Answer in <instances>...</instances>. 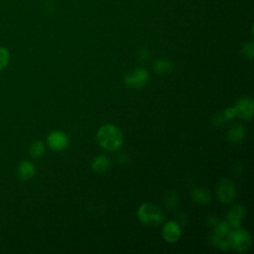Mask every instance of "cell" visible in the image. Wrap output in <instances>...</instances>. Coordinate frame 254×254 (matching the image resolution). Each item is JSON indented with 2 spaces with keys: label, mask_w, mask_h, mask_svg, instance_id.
<instances>
[{
  "label": "cell",
  "mask_w": 254,
  "mask_h": 254,
  "mask_svg": "<svg viewBox=\"0 0 254 254\" xmlns=\"http://www.w3.org/2000/svg\"><path fill=\"white\" fill-rule=\"evenodd\" d=\"M96 138L100 147L107 151L117 150L123 142L121 130L112 124L102 125L97 130Z\"/></svg>",
  "instance_id": "1"
},
{
  "label": "cell",
  "mask_w": 254,
  "mask_h": 254,
  "mask_svg": "<svg viewBox=\"0 0 254 254\" xmlns=\"http://www.w3.org/2000/svg\"><path fill=\"white\" fill-rule=\"evenodd\" d=\"M139 220L147 226H158L164 219V212L154 203L145 202L140 205L137 211Z\"/></svg>",
  "instance_id": "2"
},
{
  "label": "cell",
  "mask_w": 254,
  "mask_h": 254,
  "mask_svg": "<svg viewBox=\"0 0 254 254\" xmlns=\"http://www.w3.org/2000/svg\"><path fill=\"white\" fill-rule=\"evenodd\" d=\"M252 244L250 233L242 228H234L229 234V247L237 252H246Z\"/></svg>",
  "instance_id": "3"
},
{
  "label": "cell",
  "mask_w": 254,
  "mask_h": 254,
  "mask_svg": "<svg viewBox=\"0 0 254 254\" xmlns=\"http://www.w3.org/2000/svg\"><path fill=\"white\" fill-rule=\"evenodd\" d=\"M230 226L226 222H217L214 226V233L212 241L214 246L221 250H227L229 248V234Z\"/></svg>",
  "instance_id": "4"
},
{
  "label": "cell",
  "mask_w": 254,
  "mask_h": 254,
  "mask_svg": "<svg viewBox=\"0 0 254 254\" xmlns=\"http://www.w3.org/2000/svg\"><path fill=\"white\" fill-rule=\"evenodd\" d=\"M149 79V72L143 67H137L124 76V83L129 88H140L144 86Z\"/></svg>",
  "instance_id": "5"
},
{
  "label": "cell",
  "mask_w": 254,
  "mask_h": 254,
  "mask_svg": "<svg viewBox=\"0 0 254 254\" xmlns=\"http://www.w3.org/2000/svg\"><path fill=\"white\" fill-rule=\"evenodd\" d=\"M236 111V117H239L243 120H249L253 116L254 112V103L250 97H241L234 106Z\"/></svg>",
  "instance_id": "6"
},
{
  "label": "cell",
  "mask_w": 254,
  "mask_h": 254,
  "mask_svg": "<svg viewBox=\"0 0 254 254\" xmlns=\"http://www.w3.org/2000/svg\"><path fill=\"white\" fill-rule=\"evenodd\" d=\"M217 196L220 201L222 202H229L235 196V186L230 180L223 179L221 180L216 188Z\"/></svg>",
  "instance_id": "7"
},
{
  "label": "cell",
  "mask_w": 254,
  "mask_h": 254,
  "mask_svg": "<svg viewBox=\"0 0 254 254\" xmlns=\"http://www.w3.org/2000/svg\"><path fill=\"white\" fill-rule=\"evenodd\" d=\"M49 147L54 151H62L68 145L67 136L62 131H54L47 138Z\"/></svg>",
  "instance_id": "8"
},
{
  "label": "cell",
  "mask_w": 254,
  "mask_h": 254,
  "mask_svg": "<svg viewBox=\"0 0 254 254\" xmlns=\"http://www.w3.org/2000/svg\"><path fill=\"white\" fill-rule=\"evenodd\" d=\"M245 214L246 210L244 206H242L241 204H235L229 209L226 215V223L230 227L236 228L240 225L242 219L245 217Z\"/></svg>",
  "instance_id": "9"
},
{
  "label": "cell",
  "mask_w": 254,
  "mask_h": 254,
  "mask_svg": "<svg viewBox=\"0 0 254 254\" xmlns=\"http://www.w3.org/2000/svg\"><path fill=\"white\" fill-rule=\"evenodd\" d=\"M182 230L180 225L175 221H168L163 227V237L168 242H176L180 239Z\"/></svg>",
  "instance_id": "10"
},
{
  "label": "cell",
  "mask_w": 254,
  "mask_h": 254,
  "mask_svg": "<svg viewBox=\"0 0 254 254\" xmlns=\"http://www.w3.org/2000/svg\"><path fill=\"white\" fill-rule=\"evenodd\" d=\"M35 174H36V167L32 162L28 160H24L18 165L17 175L21 180L23 181L30 180L35 176Z\"/></svg>",
  "instance_id": "11"
},
{
  "label": "cell",
  "mask_w": 254,
  "mask_h": 254,
  "mask_svg": "<svg viewBox=\"0 0 254 254\" xmlns=\"http://www.w3.org/2000/svg\"><path fill=\"white\" fill-rule=\"evenodd\" d=\"M110 160L105 155H99L95 157L91 163V168L95 173H103L109 169Z\"/></svg>",
  "instance_id": "12"
},
{
  "label": "cell",
  "mask_w": 254,
  "mask_h": 254,
  "mask_svg": "<svg viewBox=\"0 0 254 254\" xmlns=\"http://www.w3.org/2000/svg\"><path fill=\"white\" fill-rule=\"evenodd\" d=\"M191 197L193 201L199 204H206L210 201L211 195L208 190L203 188H196L191 191Z\"/></svg>",
  "instance_id": "13"
},
{
  "label": "cell",
  "mask_w": 254,
  "mask_h": 254,
  "mask_svg": "<svg viewBox=\"0 0 254 254\" xmlns=\"http://www.w3.org/2000/svg\"><path fill=\"white\" fill-rule=\"evenodd\" d=\"M245 136V129L243 126L235 124L231 126L227 131V139L232 143L240 142Z\"/></svg>",
  "instance_id": "14"
},
{
  "label": "cell",
  "mask_w": 254,
  "mask_h": 254,
  "mask_svg": "<svg viewBox=\"0 0 254 254\" xmlns=\"http://www.w3.org/2000/svg\"><path fill=\"white\" fill-rule=\"evenodd\" d=\"M153 68L157 73L164 74L168 73L173 69V64L171 61L166 60V59H159L154 62Z\"/></svg>",
  "instance_id": "15"
},
{
  "label": "cell",
  "mask_w": 254,
  "mask_h": 254,
  "mask_svg": "<svg viewBox=\"0 0 254 254\" xmlns=\"http://www.w3.org/2000/svg\"><path fill=\"white\" fill-rule=\"evenodd\" d=\"M45 154V145L42 141L36 140L30 146V155L33 158H40Z\"/></svg>",
  "instance_id": "16"
},
{
  "label": "cell",
  "mask_w": 254,
  "mask_h": 254,
  "mask_svg": "<svg viewBox=\"0 0 254 254\" xmlns=\"http://www.w3.org/2000/svg\"><path fill=\"white\" fill-rule=\"evenodd\" d=\"M10 62V52L4 48L0 47V71L3 70Z\"/></svg>",
  "instance_id": "17"
},
{
  "label": "cell",
  "mask_w": 254,
  "mask_h": 254,
  "mask_svg": "<svg viewBox=\"0 0 254 254\" xmlns=\"http://www.w3.org/2000/svg\"><path fill=\"white\" fill-rule=\"evenodd\" d=\"M242 53L246 58H249L250 60L253 59V54H254V49H253V43H246L244 44L242 48Z\"/></svg>",
  "instance_id": "18"
},
{
  "label": "cell",
  "mask_w": 254,
  "mask_h": 254,
  "mask_svg": "<svg viewBox=\"0 0 254 254\" xmlns=\"http://www.w3.org/2000/svg\"><path fill=\"white\" fill-rule=\"evenodd\" d=\"M223 115L226 119H232V118L236 117V111H235L234 107H228L225 109Z\"/></svg>",
  "instance_id": "19"
}]
</instances>
